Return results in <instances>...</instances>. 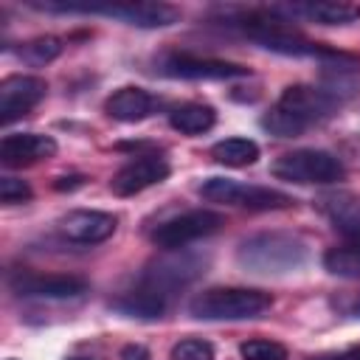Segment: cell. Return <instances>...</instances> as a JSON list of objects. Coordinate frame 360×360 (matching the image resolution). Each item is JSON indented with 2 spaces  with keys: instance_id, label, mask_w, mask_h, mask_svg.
<instances>
[{
  "instance_id": "obj_3",
  "label": "cell",
  "mask_w": 360,
  "mask_h": 360,
  "mask_svg": "<svg viewBox=\"0 0 360 360\" xmlns=\"http://www.w3.org/2000/svg\"><path fill=\"white\" fill-rule=\"evenodd\" d=\"M242 31L259 42L262 48L267 51H276V53H284V56H335L332 51L315 45L312 39L301 37L298 31L287 28L284 20H273V17H248L239 22Z\"/></svg>"
},
{
  "instance_id": "obj_13",
  "label": "cell",
  "mask_w": 360,
  "mask_h": 360,
  "mask_svg": "<svg viewBox=\"0 0 360 360\" xmlns=\"http://www.w3.org/2000/svg\"><path fill=\"white\" fill-rule=\"evenodd\" d=\"M53 155H56V141L51 135L14 132V135H6L0 141V160H3V166H25V163H37V160L53 158Z\"/></svg>"
},
{
  "instance_id": "obj_25",
  "label": "cell",
  "mask_w": 360,
  "mask_h": 360,
  "mask_svg": "<svg viewBox=\"0 0 360 360\" xmlns=\"http://www.w3.org/2000/svg\"><path fill=\"white\" fill-rule=\"evenodd\" d=\"M172 360H214V346L208 340H180L172 346Z\"/></svg>"
},
{
  "instance_id": "obj_12",
  "label": "cell",
  "mask_w": 360,
  "mask_h": 360,
  "mask_svg": "<svg viewBox=\"0 0 360 360\" xmlns=\"http://www.w3.org/2000/svg\"><path fill=\"white\" fill-rule=\"evenodd\" d=\"M17 295L34 298H73L87 290V281L79 276H42V273H20L11 278Z\"/></svg>"
},
{
  "instance_id": "obj_20",
  "label": "cell",
  "mask_w": 360,
  "mask_h": 360,
  "mask_svg": "<svg viewBox=\"0 0 360 360\" xmlns=\"http://www.w3.org/2000/svg\"><path fill=\"white\" fill-rule=\"evenodd\" d=\"M197 191H200L205 200H211V202L239 205L242 191H245V183H236V180H228V177H208L205 183H200Z\"/></svg>"
},
{
  "instance_id": "obj_11",
  "label": "cell",
  "mask_w": 360,
  "mask_h": 360,
  "mask_svg": "<svg viewBox=\"0 0 360 360\" xmlns=\"http://www.w3.org/2000/svg\"><path fill=\"white\" fill-rule=\"evenodd\" d=\"M169 177V163L160 158V155H146V158H138L132 163H127L112 180H110V188L112 194L118 197H132L155 183H163Z\"/></svg>"
},
{
  "instance_id": "obj_7",
  "label": "cell",
  "mask_w": 360,
  "mask_h": 360,
  "mask_svg": "<svg viewBox=\"0 0 360 360\" xmlns=\"http://www.w3.org/2000/svg\"><path fill=\"white\" fill-rule=\"evenodd\" d=\"M90 14L118 17L138 28H166L180 20V11L169 3H90Z\"/></svg>"
},
{
  "instance_id": "obj_24",
  "label": "cell",
  "mask_w": 360,
  "mask_h": 360,
  "mask_svg": "<svg viewBox=\"0 0 360 360\" xmlns=\"http://www.w3.org/2000/svg\"><path fill=\"white\" fill-rule=\"evenodd\" d=\"M239 354L245 360H287V349L276 340H264V338H256V340H245L239 346Z\"/></svg>"
},
{
  "instance_id": "obj_5",
  "label": "cell",
  "mask_w": 360,
  "mask_h": 360,
  "mask_svg": "<svg viewBox=\"0 0 360 360\" xmlns=\"http://www.w3.org/2000/svg\"><path fill=\"white\" fill-rule=\"evenodd\" d=\"M222 225H225V217L222 214L208 211V208H197V211H186V214H180V217L158 225L152 231V242L158 248L177 250V248H186L188 242H197L202 236L217 233Z\"/></svg>"
},
{
  "instance_id": "obj_22",
  "label": "cell",
  "mask_w": 360,
  "mask_h": 360,
  "mask_svg": "<svg viewBox=\"0 0 360 360\" xmlns=\"http://www.w3.org/2000/svg\"><path fill=\"white\" fill-rule=\"evenodd\" d=\"M262 127L276 138H298V135L307 132V127L301 121H295L290 112H284L281 107H273L270 112H264L262 115Z\"/></svg>"
},
{
  "instance_id": "obj_29",
  "label": "cell",
  "mask_w": 360,
  "mask_h": 360,
  "mask_svg": "<svg viewBox=\"0 0 360 360\" xmlns=\"http://www.w3.org/2000/svg\"><path fill=\"white\" fill-rule=\"evenodd\" d=\"M352 315H354V318H360V301L354 304V309H352Z\"/></svg>"
},
{
  "instance_id": "obj_30",
  "label": "cell",
  "mask_w": 360,
  "mask_h": 360,
  "mask_svg": "<svg viewBox=\"0 0 360 360\" xmlns=\"http://www.w3.org/2000/svg\"><path fill=\"white\" fill-rule=\"evenodd\" d=\"M68 360H87V357H68Z\"/></svg>"
},
{
  "instance_id": "obj_27",
  "label": "cell",
  "mask_w": 360,
  "mask_h": 360,
  "mask_svg": "<svg viewBox=\"0 0 360 360\" xmlns=\"http://www.w3.org/2000/svg\"><path fill=\"white\" fill-rule=\"evenodd\" d=\"M121 360H149V352L143 346H124Z\"/></svg>"
},
{
  "instance_id": "obj_14",
  "label": "cell",
  "mask_w": 360,
  "mask_h": 360,
  "mask_svg": "<svg viewBox=\"0 0 360 360\" xmlns=\"http://www.w3.org/2000/svg\"><path fill=\"white\" fill-rule=\"evenodd\" d=\"M200 270H202V262H200L197 256L163 259V262H158V264L143 276V287H149V290L166 295V290H174V287L188 284L194 276H200Z\"/></svg>"
},
{
  "instance_id": "obj_23",
  "label": "cell",
  "mask_w": 360,
  "mask_h": 360,
  "mask_svg": "<svg viewBox=\"0 0 360 360\" xmlns=\"http://www.w3.org/2000/svg\"><path fill=\"white\" fill-rule=\"evenodd\" d=\"M62 53V39L59 37H37L31 42H25L20 48V56L31 65H45V62H53L56 56Z\"/></svg>"
},
{
  "instance_id": "obj_26",
  "label": "cell",
  "mask_w": 360,
  "mask_h": 360,
  "mask_svg": "<svg viewBox=\"0 0 360 360\" xmlns=\"http://www.w3.org/2000/svg\"><path fill=\"white\" fill-rule=\"evenodd\" d=\"M25 200H31V186L25 180L0 177V202L14 205V202H25Z\"/></svg>"
},
{
  "instance_id": "obj_17",
  "label": "cell",
  "mask_w": 360,
  "mask_h": 360,
  "mask_svg": "<svg viewBox=\"0 0 360 360\" xmlns=\"http://www.w3.org/2000/svg\"><path fill=\"white\" fill-rule=\"evenodd\" d=\"M217 112L208 104H180L169 112V124L172 129L183 132V135H202L214 127Z\"/></svg>"
},
{
  "instance_id": "obj_10",
  "label": "cell",
  "mask_w": 360,
  "mask_h": 360,
  "mask_svg": "<svg viewBox=\"0 0 360 360\" xmlns=\"http://www.w3.org/2000/svg\"><path fill=\"white\" fill-rule=\"evenodd\" d=\"M118 219L107 211H93V208H79L70 211L59 219V231L79 245H98L115 233Z\"/></svg>"
},
{
  "instance_id": "obj_15",
  "label": "cell",
  "mask_w": 360,
  "mask_h": 360,
  "mask_svg": "<svg viewBox=\"0 0 360 360\" xmlns=\"http://www.w3.org/2000/svg\"><path fill=\"white\" fill-rule=\"evenodd\" d=\"M155 107H158V98L141 87H121L104 104L107 115L115 121H124V124H135V121L149 118L155 112Z\"/></svg>"
},
{
  "instance_id": "obj_16",
  "label": "cell",
  "mask_w": 360,
  "mask_h": 360,
  "mask_svg": "<svg viewBox=\"0 0 360 360\" xmlns=\"http://www.w3.org/2000/svg\"><path fill=\"white\" fill-rule=\"evenodd\" d=\"M287 11L321 25H349L360 20V6L343 0H309V3H295Z\"/></svg>"
},
{
  "instance_id": "obj_19",
  "label": "cell",
  "mask_w": 360,
  "mask_h": 360,
  "mask_svg": "<svg viewBox=\"0 0 360 360\" xmlns=\"http://www.w3.org/2000/svg\"><path fill=\"white\" fill-rule=\"evenodd\" d=\"M211 158L222 166H250L259 160V146L256 141H248V138H225L219 143L211 146Z\"/></svg>"
},
{
  "instance_id": "obj_4",
  "label": "cell",
  "mask_w": 360,
  "mask_h": 360,
  "mask_svg": "<svg viewBox=\"0 0 360 360\" xmlns=\"http://www.w3.org/2000/svg\"><path fill=\"white\" fill-rule=\"evenodd\" d=\"M270 172L290 183H335L343 177V163L323 149H298L281 155Z\"/></svg>"
},
{
  "instance_id": "obj_28",
  "label": "cell",
  "mask_w": 360,
  "mask_h": 360,
  "mask_svg": "<svg viewBox=\"0 0 360 360\" xmlns=\"http://www.w3.org/2000/svg\"><path fill=\"white\" fill-rule=\"evenodd\" d=\"M346 360H360V346H357V349H352V352L346 354Z\"/></svg>"
},
{
  "instance_id": "obj_9",
  "label": "cell",
  "mask_w": 360,
  "mask_h": 360,
  "mask_svg": "<svg viewBox=\"0 0 360 360\" xmlns=\"http://www.w3.org/2000/svg\"><path fill=\"white\" fill-rule=\"evenodd\" d=\"M160 73L172 79H236V76H250L248 68L225 59H200L188 53L166 56L160 62Z\"/></svg>"
},
{
  "instance_id": "obj_1",
  "label": "cell",
  "mask_w": 360,
  "mask_h": 360,
  "mask_svg": "<svg viewBox=\"0 0 360 360\" xmlns=\"http://www.w3.org/2000/svg\"><path fill=\"white\" fill-rule=\"evenodd\" d=\"M273 295L248 287H211L188 301V312L200 321H245L267 312Z\"/></svg>"
},
{
  "instance_id": "obj_6",
  "label": "cell",
  "mask_w": 360,
  "mask_h": 360,
  "mask_svg": "<svg viewBox=\"0 0 360 360\" xmlns=\"http://www.w3.org/2000/svg\"><path fill=\"white\" fill-rule=\"evenodd\" d=\"M340 101L335 96H329L323 87H309V84H292L281 93L278 104L284 112H290L295 121H301L307 129L318 121H323Z\"/></svg>"
},
{
  "instance_id": "obj_21",
  "label": "cell",
  "mask_w": 360,
  "mask_h": 360,
  "mask_svg": "<svg viewBox=\"0 0 360 360\" xmlns=\"http://www.w3.org/2000/svg\"><path fill=\"white\" fill-rule=\"evenodd\" d=\"M323 267L335 276H360V248L346 245V248H332L323 256Z\"/></svg>"
},
{
  "instance_id": "obj_18",
  "label": "cell",
  "mask_w": 360,
  "mask_h": 360,
  "mask_svg": "<svg viewBox=\"0 0 360 360\" xmlns=\"http://www.w3.org/2000/svg\"><path fill=\"white\" fill-rule=\"evenodd\" d=\"M112 307L124 315H138V318H160V312L166 309V295L163 292H155L149 287H141V290H132L127 292L124 298L112 301Z\"/></svg>"
},
{
  "instance_id": "obj_8",
  "label": "cell",
  "mask_w": 360,
  "mask_h": 360,
  "mask_svg": "<svg viewBox=\"0 0 360 360\" xmlns=\"http://www.w3.org/2000/svg\"><path fill=\"white\" fill-rule=\"evenodd\" d=\"M45 79L39 76H8L0 82V121L11 124L14 118L25 115L45 98Z\"/></svg>"
},
{
  "instance_id": "obj_2",
  "label": "cell",
  "mask_w": 360,
  "mask_h": 360,
  "mask_svg": "<svg viewBox=\"0 0 360 360\" xmlns=\"http://www.w3.org/2000/svg\"><path fill=\"white\" fill-rule=\"evenodd\" d=\"M307 262V245L292 233H259L242 242L239 264L250 273H290Z\"/></svg>"
}]
</instances>
